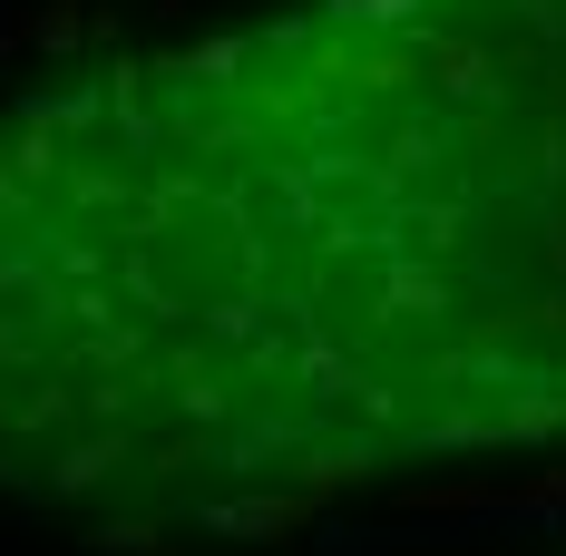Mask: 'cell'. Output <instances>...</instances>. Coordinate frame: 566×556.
I'll list each match as a JSON object with an SVG mask.
<instances>
[{
	"instance_id": "cell-1",
	"label": "cell",
	"mask_w": 566,
	"mask_h": 556,
	"mask_svg": "<svg viewBox=\"0 0 566 556\" xmlns=\"http://www.w3.org/2000/svg\"><path fill=\"white\" fill-rule=\"evenodd\" d=\"M566 449V0H293L0 108V479L264 527Z\"/></svg>"
}]
</instances>
